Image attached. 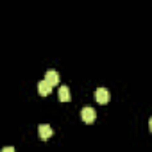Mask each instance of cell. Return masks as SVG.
I'll use <instances>...</instances> for the list:
<instances>
[{
  "label": "cell",
  "instance_id": "6da1fadb",
  "mask_svg": "<svg viewBox=\"0 0 152 152\" xmlns=\"http://www.w3.org/2000/svg\"><path fill=\"white\" fill-rule=\"evenodd\" d=\"M81 118H83V122L91 124V122H95V118H97V111H95L93 107L86 106V107H83V109H81Z\"/></svg>",
  "mask_w": 152,
  "mask_h": 152
},
{
  "label": "cell",
  "instance_id": "7a4b0ae2",
  "mask_svg": "<svg viewBox=\"0 0 152 152\" xmlns=\"http://www.w3.org/2000/svg\"><path fill=\"white\" fill-rule=\"evenodd\" d=\"M45 81L50 84V86H57L59 84V73L56 72V70H47V73H45Z\"/></svg>",
  "mask_w": 152,
  "mask_h": 152
},
{
  "label": "cell",
  "instance_id": "3957f363",
  "mask_svg": "<svg viewBox=\"0 0 152 152\" xmlns=\"http://www.w3.org/2000/svg\"><path fill=\"white\" fill-rule=\"evenodd\" d=\"M95 100H97L99 104H107V102H109V91H107L106 88H99V90L95 91Z\"/></svg>",
  "mask_w": 152,
  "mask_h": 152
},
{
  "label": "cell",
  "instance_id": "277c9868",
  "mask_svg": "<svg viewBox=\"0 0 152 152\" xmlns=\"http://www.w3.org/2000/svg\"><path fill=\"white\" fill-rule=\"evenodd\" d=\"M38 134H39L41 140H48V138L52 136V127H50L48 124H41V125L38 127Z\"/></svg>",
  "mask_w": 152,
  "mask_h": 152
},
{
  "label": "cell",
  "instance_id": "5b68a950",
  "mask_svg": "<svg viewBox=\"0 0 152 152\" xmlns=\"http://www.w3.org/2000/svg\"><path fill=\"white\" fill-rule=\"evenodd\" d=\"M50 91H52V86H50L47 81H39V83H38V93H39L41 97L50 95Z\"/></svg>",
  "mask_w": 152,
  "mask_h": 152
},
{
  "label": "cell",
  "instance_id": "8992f818",
  "mask_svg": "<svg viewBox=\"0 0 152 152\" xmlns=\"http://www.w3.org/2000/svg\"><path fill=\"white\" fill-rule=\"evenodd\" d=\"M59 100L61 102H68L70 100V90H68V86H61L59 88Z\"/></svg>",
  "mask_w": 152,
  "mask_h": 152
},
{
  "label": "cell",
  "instance_id": "52a82bcc",
  "mask_svg": "<svg viewBox=\"0 0 152 152\" xmlns=\"http://www.w3.org/2000/svg\"><path fill=\"white\" fill-rule=\"evenodd\" d=\"M2 152H16V150H15L13 147H4V148H2Z\"/></svg>",
  "mask_w": 152,
  "mask_h": 152
},
{
  "label": "cell",
  "instance_id": "ba28073f",
  "mask_svg": "<svg viewBox=\"0 0 152 152\" xmlns=\"http://www.w3.org/2000/svg\"><path fill=\"white\" fill-rule=\"evenodd\" d=\"M148 127H150V131H152V118L148 120Z\"/></svg>",
  "mask_w": 152,
  "mask_h": 152
}]
</instances>
